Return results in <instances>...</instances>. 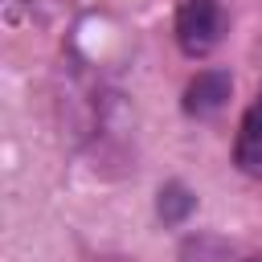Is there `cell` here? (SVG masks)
Returning <instances> with one entry per match:
<instances>
[{
  "label": "cell",
  "instance_id": "5b68a950",
  "mask_svg": "<svg viewBox=\"0 0 262 262\" xmlns=\"http://www.w3.org/2000/svg\"><path fill=\"white\" fill-rule=\"evenodd\" d=\"M246 262H262V254H254V258H246Z\"/></svg>",
  "mask_w": 262,
  "mask_h": 262
},
{
  "label": "cell",
  "instance_id": "3957f363",
  "mask_svg": "<svg viewBox=\"0 0 262 262\" xmlns=\"http://www.w3.org/2000/svg\"><path fill=\"white\" fill-rule=\"evenodd\" d=\"M233 164H237V172L262 180V94L246 106V115H242V123H237Z\"/></svg>",
  "mask_w": 262,
  "mask_h": 262
},
{
  "label": "cell",
  "instance_id": "277c9868",
  "mask_svg": "<svg viewBox=\"0 0 262 262\" xmlns=\"http://www.w3.org/2000/svg\"><path fill=\"white\" fill-rule=\"evenodd\" d=\"M156 209H160V217H164V225H180L192 209H196V196L184 188V184H164L160 188V201H156Z\"/></svg>",
  "mask_w": 262,
  "mask_h": 262
},
{
  "label": "cell",
  "instance_id": "6da1fadb",
  "mask_svg": "<svg viewBox=\"0 0 262 262\" xmlns=\"http://www.w3.org/2000/svg\"><path fill=\"white\" fill-rule=\"evenodd\" d=\"M221 29H225V16L217 0H184L176 12V45L188 57L213 53L221 41Z\"/></svg>",
  "mask_w": 262,
  "mask_h": 262
},
{
  "label": "cell",
  "instance_id": "7a4b0ae2",
  "mask_svg": "<svg viewBox=\"0 0 262 262\" xmlns=\"http://www.w3.org/2000/svg\"><path fill=\"white\" fill-rule=\"evenodd\" d=\"M229 90H233V78L225 70H196V78L184 86V115L205 119V115L221 111Z\"/></svg>",
  "mask_w": 262,
  "mask_h": 262
}]
</instances>
